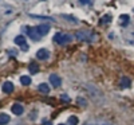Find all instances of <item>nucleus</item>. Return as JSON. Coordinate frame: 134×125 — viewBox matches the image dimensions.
I'll return each instance as SVG.
<instances>
[{
	"instance_id": "obj_17",
	"label": "nucleus",
	"mask_w": 134,
	"mask_h": 125,
	"mask_svg": "<svg viewBox=\"0 0 134 125\" xmlns=\"http://www.w3.org/2000/svg\"><path fill=\"white\" fill-rule=\"evenodd\" d=\"M119 22L122 26H126L129 23V15H121L119 16Z\"/></svg>"
},
{
	"instance_id": "obj_3",
	"label": "nucleus",
	"mask_w": 134,
	"mask_h": 125,
	"mask_svg": "<svg viewBox=\"0 0 134 125\" xmlns=\"http://www.w3.org/2000/svg\"><path fill=\"white\" fill-rule=\"evenodd\" d=\"M14 42H15V44L20 46V49L23 50V51H27V50H28V44H27L26 38H24L23 35H18V37L14 39Z\"/></svg>"
},
{
	"instance_id": "obj_13",
	"label": "nucleus",
	"mask_w": 134,
	"mask_h": 125,
	"mask_svg": "<svg viewBox=\"0 0 134 125\" xmlns=\"http://www.w3.org/2000/svg\"><path fill=\"white\" fill-rule=\"evenodd\" d=\"M9 116L8 114H5V113H0V125H5V124H8L9 122Z\"/></svg>"
},
{
	"instance_id": "obj_1",
	"label": "nucleus",
	"mask_w": 134,
	"mask_h": 125,
	"mask_svg": "<svg viewBox=\"0 0 134 125\" xmlns=\"http://www.w3.org/2000/svg\"><path fill=\"white\" fill-rule=\"evenodd\" d=\"M72 40V37L70 34H66V32H58L54 35V42L57 44H60V46H64V44H69Z\"/></svg>"
},
{
	"instance_id": "obj_7",
	"label": "nucleus",
	"mask_w": 134,
	"mask_h": 125,
	"mask_svg": "<svg viewBox=\"0 0 134 125\" xmlns=\"http://www.w3.org/2000/svg\"><path fill=\"white\" fill-rule=\"evenodd\" d=\"M50 84H51L54 87H59L60 84H62V79H60V77L57 75V74H51V75H50Z\"/></svg>"
},
{
	"instance_id": "obj_12",
	"label": "nucleus",
	"mask_w": 134,
	"mask_h": 125,
	"mask_svg": "<svg viewBox=\"0 0 134 125\" xmlns=\"http://www.w3.org/2000/svg\"><path fill=\"white\" fill-rule=\"evenodd\" d=\"M130 85H131V81H130L127 77H122V78H121V86H122V87L127 89V87H130Z\"/></svg>"
},
{
	"instance_id": "obj_21",
	"label": "nucleus",
	"mask_w": 134,
	"mask_h": 125,
	"mask_svg": "<svg viewBox=\"0 0 134 125\" xmlns=\"http://www.w3.org/2000/svg\"><path fill=\"white\" fill-rule=\"evenodd\" d=\"M43 125H52V124H51L50 121H44V122H43Z\"/></svg>"
},
{
	"instance_id": "obj_15",
	"label": "nucleus",
	"mask_w": 134,
	"mask_h": 125,
	"mask_svg": "<svg viewBox=\"0 0 134 125\" xmlns=\"http://www.w3.org/2000/svg\"><path fill=\"white\" fill-rule=\"evenodd\" d=\"M28 70H30V73L31 74H36L38 71H39V67H38V65L36 63H30V66H28Z\"/></svg>"
},
{
	"instance_id": "obj_20",
	"label": "nucleus",
	"mask_w": 134,
	"mask_h": 125,
	"mask_svg": "<svg viewBox=\"0 0 134 125\" xmlns=\"http://www.w3.org/2000/svg\"><path fill=\"white\" fill-rule=\"evenodd\" d=\"M79 2H81L82 4H88V3H90V0H79Z\"/></svg>"
},
{
	"instance_id": "obj_5",
	"label": "nucleus",
	"mask_w": 134,
	"mask_h": 125,
	"mask_svg": "<svg viewBox=\"0 0 134 125\" xmlns=\"http://www.w3.org/2000/svg\"><path fill=\"white\" fill-rule=\"evenodd\" d=\"M27 35L31 38V39H34V40H39L40 39V34L38 32V30H36V27L34 28V27H27Z\"/></svg>"
},
{
	"instance_id": "obj_16",
	"label": "nucleus",
	"mask_w": 134,
	"mask_h": 125,
	"mask_svg": "<svg viewBox=\"0 0 134 125\" xmlns=\"http://www.w3.org/2000/svg\"><path fill=\"white\" fill-rule=\"evenodd\" d=\"M111 22V15H105L99 19V24H107Z\"/></svg>"
},
{
	"instance_id": "obj_18",
	"label": "nucleus",
	"mask_w": 134,
	"mask_h": 125,
	"mask_svg": "<svg viewBox=\"0 0 134 125\" xmlns=\"http://www.w3.org/2000/svg\"><path fill=\"white\" fill-rule=\"evenodd\" d=\"M69 125H78V117L76 116H70L69 117Z\"/></svg>"
},
{
	"instance_id": "obj_22",
	"label": "nucleus",
	"mask_w": 134,
	"mask_h": 125,
	"mask_svg": "<svg viewBox=\"0 0 134 125\" xmlns=\"http://www.w3.org/2000/svg\"><path fill=\"white\" fill-rule=\"evenodd\" d=\"M59 125H64V124H59Z\"/></svg>"
},
{
	"instance_id": "obj_11",
	"label": "nucleus",
	"mask_w": 134,
	"mask_h": 125,
	"mask_svg": "<svg viewBox=\"0 0 134 125\" xmlns=\"http://www.w3.org/2000/svg\"><path fill=\"white\" fill-rule=\"evenodd\" d=\"M38 90H39L40 93H44V94H48L50 93V87H48L47 84H40L38 86Z\"/></svg>"
},
{
	"instance_id": "obj_9",
	"label": "nucleus",
	"mask_w": 134,
	"mask_h": 125,
	"mask_svg": "<svg viewBox=\"0 0 134 125\" xmlns=\"http://www.w3.org/2000/svg\"><path fill=\"white\" fill-rule=\"evenodd\" d=\"M11 110H12V113H14V114H16V116H21L24 113V108L21 106L20 104H14Z\"/></svg>"
},
{
	"instance_id": "obj_10",
	"label": "nucleus",
	"mask_w": 134,
	"mask_h": 125,
	"mask_svg": "<svg viewBox=\"0 0 134 125\" xmlns=\"http://www.w3.org/2000/svg\"><path fill=\"white\" fill-rule=\"evenodd\" d=\"M3 92L7 93V94H11V93L14 92V84L12 82H5L3 85Z\"/></svg>"
},
{
	"instance_id": "obj_14",
	"label": "nucleus",
	"mask_w": 134,
	"mask_h": 125,
	"mask_svg": "<svg viewBox=\"0 0 134 125\" xmlns=\"http://www.w3.org/2000/svg\"><path fill=\"white\" fill-rule=\"evenodd\" d=\"M20 82H21V85L28 86V85H31V78L28 75H21L20 77Z\"/></svg>"
},
{
	"instance_id": "obj_8",
	"label": "nucleus",
	"mask_w": 134,
	"mask_h": 125,
	"mask_svg": "<svg viewBox=\"0 0 134 125\" xmlns=\"http://www.w3.org/2000/svg\"><path fill=\"white\" fill-rule=\"evenodd\" d=\"M36 30H38V32L40 34L42 37H44L46 34H48V31L51 30V26L50 24H47V23H44V24H39L38 27H36Z\"/></svg>"
},
{
	"instance_id": "obj_19",
	"label": "nucleus",
	"mask_w": 134,
	"mask_h": 125,
	"mask_svg": "<svg viewBox=\"0 0 134 125\" xmlns=\"http://www.w3.org/2000/svg\"><path fill=\"white\" fill-rule=\"evenodd\" d=\"M62 100H63V101H66V102H67V101H70V100H69V97H67L66 94H63V96H62Z\"/></svg>"
},
{
	"instance_id": "obj_6",
	"label": "nucleus",
	"mask_w": 134,
	"mask_h": 125,
	"mask_svg": "<svg viewBox=\"0 0 134 125\" xmlns=\"http://www.w3.org/2000/svg\"><path fill=\"white\" fill-rule=\"evenodd\" d=\"M36 58L40 61H47L50 58V51L47 49H40L36 51Z\"/></svg>"
},
{
	"instance_id": "obj_4",
	"label": "nucleus",
	"mask_w": 134,
	"mask_h": 125,
	"mask_svg": "<svg viewBox=\"0 0 134 125\" xmlns=\"http://www.w3.org/2000/svg\"><path fill=\"white\" fill-rule=\"evenodd\" d=\"M85 125H114L113 122L106 121V120H100V118H94V120H88L85 122Z\"/></svg>"
},
{
	"instance_id": "obj_2",
	"label": "nucleus",
	"mask_w": 134,
	"mask_h": 125,
	"mask_svg": "<svg viewBox=\"0 0 134 125\" xmlns=\"http://www.w3.org/2000/svg\"><path fill=\"white\" fill-rule=\"evenodd\" d=\"M75 38L81 42H93L95 39L94 34L90 32V31H78L75 34Z\"/></svg>"
}]
</instances>
